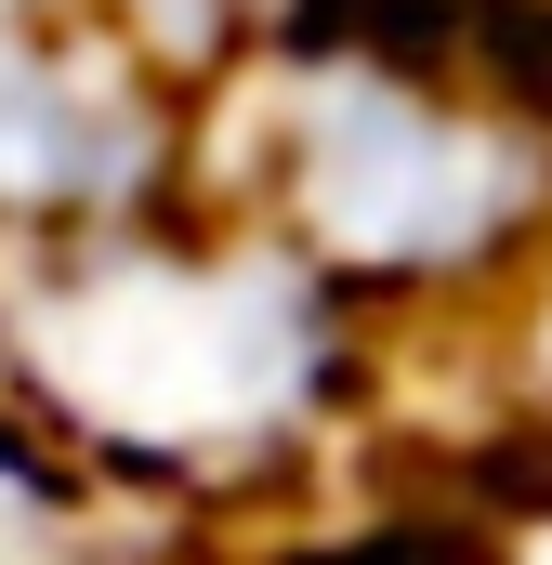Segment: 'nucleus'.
Segmentation results:
<instances>
[{"label": "nucleus", "mask_w": 552, "mask_h": 565, "mask_svg": "<svg viewBox=\"0 0 552 565\" xmlns=\"http://www.w3.org/2000/svg\"><path fill=\"white\" fill-rule=\"evenodd\" d=\"M0 565H132V540H119V487L79 473L53 434L26 422L13 382H0Z\"/></svg>", "instance_id": "20e7f679"}, {"label": "nucleus", "mask_w": 552, "mask_h": 565, "mask_svg": "<svg viewBox=\"0 0 552 565\" xmlns=\"http://www.w3.org/2000/svg\"><path fill=\"white\" fill-rule=\"evenodd\" d=\"M184 79L106 0H0V264L171 211Z\"/></svg>", "instance_id": "7ed1b4c3"}, {"label": "nucleus", "mask_w": 552, "mask_h": 565, "mask_svg": "<svg viewBox=\"0 0 552 565\" xmlns=\"http://www.w3.org/2000/svg\"><path fill=\"white\" fill-rule=\"evenodd\" d=\"M0 382L119 500H224L289 473V447L355 395V316L289 237L224 224H106L0 264Z\"/></svg>", "instance_id": "f257e3e1"}, {"label": "nucleus", "mask_w": 552, "mask_h": 565, "mask_svg": "<svg viewBox=\"0 0 552 565\" xmlns=\"http://www.w3.org/2000/svg\"><path fill=\"white\" fill-rule=\"evenodd\" d=\"M264 224L342 289H460L513 277L552 237V119L474 106L434 66H355V53H289V119H276Z\"/></svg>", "instance_id": "f03ea898"}]
</instances>
